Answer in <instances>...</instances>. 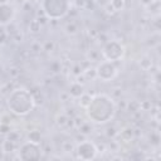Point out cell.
<instances>
[{
    "mask_svg": "<svg viewBox=\"0 0 161 161\" xmlns=\"http://www.w3.org/2000/svg\"><path fill=\"white\" fill-rule=\"evenodd\" d=\"M42 9L49 19H62L70 9L69 0H42Z\"/></svg>",
    "mask_w": 161,
    "mask_h": 161,
    "instance_id": "cell-3",
    "label": "cell"
},
{
    "mask_svg": "<svg viewBox=\"0 0 161 161\" xmlns=\"http://www.w3.org/2000/svg\"><path fill=\"white\" fill-rule=\"evenodd\" d=\"M109 5H111V8L113 9V11H119V10L123 9L125 1H123V0H112V1L109 3Z\"/></svg>",
    "mask_w": 161,
    "mask_h": 161,
    "instance_id": "cell-11",
    "label": "cell"
},
{
    "mask_svg": "<svg viewBox=\"0 0 161 161\" xmlns=\"http://www.w3.org/2000/svg\"><path fill=\"white\" fill-rule=\"evenodd\" d=\"M26 137H28V141H30V142L40 143V141H42V133H40V131H38V130L29 131L28 135H26Z\"/></svg>",
    "mask_w": 161,
    "mask_h": 161,
    "instance_id": "cell-10",
    "label": "cell"
},
{
    "mask_svg": "<svg viewBox=\"0 0 161 161\" xmlns=\"http://www.w3.org/2000/svg\"><path fill=\"white\" fill-rule=\"evenodd\" d=\"M9 132H10V125L0 123V133H9Z\"/></svg>",
    "mask_w": 161,
    "mask_h": 161,
    "instance_id": "cell-15",
    "label": "cell"
},
{
    "mask_svg": "<svg viewBox=\"0 0 161 161\" xmlns=\"http://www.w3.org/2000/svg\"><path fill=\"white\" fill-rule=\"evenodd\" d=\"M98 150L92 141H82L75 146V155L80 160H93L97 157Z\"/></svg>",
    "mask_w": 161,
    "mask_h": 161,
    "instance_id": "cell-7",
    "label": "cell"
},
{
    "mask_svg": "<svg viewBox=\"0 0 161 161\" xmlns=\"http://www.w3.org/2000/svg\"><path fill=\"white\" fill-rule=\"evenodd\" d=\"M30 30L34 31V33L39 31V30H40V23H39L38 20H33V21L30 23Z\"/></svg>",
    "mask_w": 161,
    "mask_h": 161,
    "instance_id": "cell-14",
    "label": "cell"
},
{
    "mask_svg": "<svg viewBox=\"0 0 161 161\" xmlns=\"http://www.w3.org/2000/svg\"><path fill=\"white\" fill-rule=\"evenodd\" d=\"M8 39V31H6V28L5 25L0 24V45H3Z\"/></svg>",
    "mask_w": 161,
    "mask_h": 161,
    "instance_id": "cell-13",
    "label": "cell"
},
{
    "mask_svg": "<svg viewBox=\"0 0 161 161\" xmlns=\"http://www.w3.org/2000/svg\"><path fill=\"white\" fill-rule=\"evenodd\" d=\"M14 15H15V10L10 4L8 3L0 4V24L3 25L9 24L14 19Z\"/></svg>",
    "mask_w": 161,
    "mask_h": 161,
    "instance_id": "cell-8",
    "label": "cell"
},
{
    "mask_svg": "<svg viewBox=\"0 0 161 161\" xmlns=\"http://www.w3.org/2000/svg\"><path fill=\"white\" fill-rule=\"evenodd\" d=\"M6 104L11 113L16 116H26L30 111H33L35 106V101L33 94L28 89L16 88L9 94L6 99Z\"/></svg>",
    "mask_w": 161,
    "mask_h": 161,
    "instance_id": "cell-2",
    "label": "cell"
},
{
    "mask_svg": "<svg viewBox=\"0 0 161 161\" xmlns=\"http://www.w3.org/2000/svg\"><path fill=\"white\" fill-rule=\"evenodd\" d=\"M94 72H96L97 78H99L102 82H109L117 75L118 68L116 65V62H111V60L104 59L103 62H101L97 65Z\"/></svg>",
    "mask_w": 161,
    "mask_h": 161,
    "instance_id": "cell-5",
    "label": "cell"
},
{
    "mask_svg": "<svg viewBox=\"0 0 161 161\" xmlns=\"http://www.w3.org/2000/svg\"><path fill=\"white\" fill-rule=\"evenodd\" d=\"M86 113L92 122L106 123L113 118L116 113V104L109 96L98 93L92 97L91 102L86 107Z\"/></svg>",
    "mask_w": 161,
    "mask_h": 161,
    "instance_id": "cell-1",
    "label": "cell"
},
{
    "mask_svg": "<svg viewBox=\"0 0 161 161\" xmlns=\"http://www.w3.org/2000/svg\"><path fill=\"white\" fill-rule=\"evenodd\" d=\"M102 55L106 60L118 62L125 55V47L118 40H109L104 44L102 49Z\"/></svg>",
    "mask_w": 161,
    "mask_h": 161,
    "instance_id": "cell-4",
    "label": "cell"
},
{
    "mask_svg": "<svg viewBox=\"0 0 161 161\" xmlns=\"http://www.w3.org/2000/svg\"><path fill=\"white\" fill-rule=\"evenodd\" d=\"M19 158L23 161L30 160H39L42 157V147L40 143L26 141L19 147Z\"/></svg>",
    "mask_w": 161,
    "mask_h": 161,
    "instance_id": "cell-6",
    "label": "cell"
},
{
    "mask_svg": "<svg viewBox=\"0 0 161 161\" xmlns=\"http://www.w3.org/2000/svg\"><path fill=\"white\" fill-rule=\"evenodd\" d=\"M91 99H92V97L89 96V94H87V93H83L80 97H79V104L82 106V107H87L88 106V103L91 102Z\"/></svg>",
    "mask_w": 161,
    "mask_h": 161,
    "instance_id": "cell-12",
    "label": "cell"
},
{
    "mask_svg": "<svg viewBox=\"0 0 161 161\" xmlns=\"http://www.w3.org/2000/svg\"><path fill=\"white\" fill-rule=\"evenodd\" d=\"M69 93L72 97L74 98H79L83 93H84V89H83V86H80L79 83H73L69 88Z\"/></svg>",
    "mask_w": 161,
    "mask_h": 161,
    "instance_id": "cell-9",
    "label": "cell"
}]
</instances>
